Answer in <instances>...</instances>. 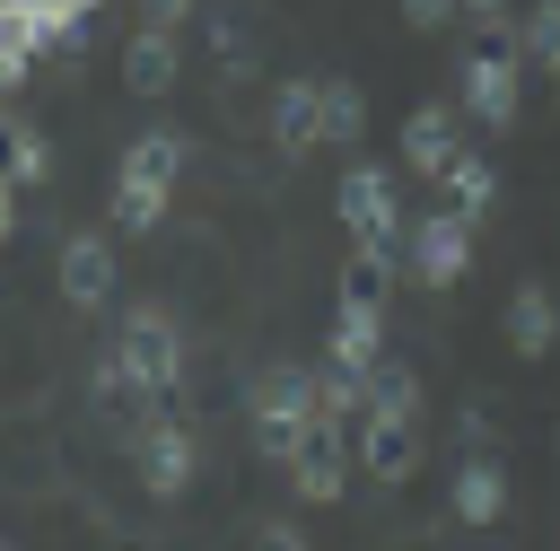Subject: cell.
<instances>
[{
	"instance_id": "obj_1",
	"label": "cell",
	"mask_w": 560,
	"mask_h": 551,
	"mask_svg": "<svg viewBox=\"0 0 560 551\" xmlns=\"http://www.w3.org/2000/svg\"><path fill=\"white\" fill-rule=\"evenodd\" d=\"M429 455V429H420V376L402 359H376L368 367V411H359V472L376 490H402Z\"/></svg>"
},
{
	"instance_id": "obj_2",
	"label": "cell",
	"mask_w": 560,
	"mask_h": 551,
	"mask_svg": "<svg viewBox=\"0 0 560 551\" xmlns=\"http://www.w3.org/2000/svg\"><path fill=\"white\" fill-rule=\"evenodd\" d=\"M184 157H192L184 131H140V140L114 157V201H105L114 236H149V227L166 219V201H175V184H184Z\"/></svg>"
},
{
	"instance_id": "obj_3",
	"label": "cell",
	"mask_w": 560,
	"mask_h": 551,
	"mask_svg": "<svg viewBox=\"0 0 560 551\" xmlns=\"http://www.w3.org/2000/svg\"><path fill=\"white\" fill-rule=\"evenodd\" d=\"M324 411V367H306V359H271V367H254V385H245V429H254V455L262 464H289V446H298V429Z\"/></svg>"
},
{
	"instance_id": "obj_4",
	"label": "cell",
	"mask_w": 560,
	"mask_h": 551,
	"mask_svg": "<svg viewBox=\"0 0 560 551\" xmlns=\"http://www.w3.org/2000/svg\"><path fill=\"white\" fill-rule=\"evenodd\" d=\"M455 105L481 122V131H508L516 122V105H525V44L490 17V35L455 61Z\"/></svg>"
},
{
	"instance_id": "obj_5",
	"label": "cell",
	"mask_w": 560,
	"mask_h": 551,
	"mask_svg": "<svg viewBox=\"0 0 560 551\" xmlns=\"http://www.w3.org/2000/svg\"><path fill=\"white\" fill-rule=\"evenodd\" d=\"M114 359L131 367V385H140L149 402H175V385H184V324H175L166 306H122Z\"/></svg>"
},
{
	"instance_id": "obj_6",
	"label": "cell",
	"mask_w": 560,
	"mask_h": 551,
	"mask_svg": "<svg viewBox=\"0 0 560 551\" xmlns=\"http://www.w3.org/2000/svg\"><path fill=\"white\" fill-rule=\"evenodd\" d=\"M350 455H359V420H341V411H315L306 429H298V446H289V490L306 499V507H332L341 499V481H350Z\"/></svg>"
},
{
	"instance_id": "obj_7",
	"label": "cell",
	"mask_w": 560,
	"mask_h": 551,
	"mask_svg": "<svg viewBox=\"0 0 560 551\" xmlns=\"http://www.w3.org/2000/svg\"><path fill=\"white\" fill-rule=\"evenodd\" d=\"M332 210L350 219V245H385V254L411 245V210H402V175L394 166H350Z\"/></svg>"
},
{
	"instance_id": "obj_8",
	"label": "cell",
	"mask_w": 560,
	"mask_h": 551,
	"mask_svg": "<svg viewBox=\"0 0 560 551\" xmlns=\"http://www.w3.org/2000/svg\"><path fill=\"white\" fill-rule=\"evenodd\" d=\"M402 254H411V280H420V289H455V280L472 271V219H464L455 201H438V210L411 219V245H402Z\"/></svg>"
},
{
	"instance_id": "obj_9",
	"label": "cell",
	"mask_w": 560,
	"mask_h": 551,
	"mask_svg": "<svg viewBox=\"0 0 560 551\" xmlns=\"http://www.w3.org/2000/svg\"><path fill=\"white\" fill-rule=\"evenodd\" d=\"M192 481H201V437H192V420H175V411L140 420V490H149V499H184Z\"/></svg>"
},
{
	"instance_id": "obj_10",
	"label": "cell",
	"mask_w": 560,
	"mask_h": 551,
	"mask_svg": "<svg viewBox=\"0 0 560 551\" xmlns=\"http://www.w3.org/2000/svg\"><path fill=\"white\" fill-rule=\"evenodd\" d=\"M114 289H122L114 236H105V227H70V236H61V297H70L79 315H96V306H114Z\"/></svg>"
},
{
	"instance_id": "obj_11",
	"label": "cell",
	"mask_w": 560,
	"mask_h": 551,
	"mask_svg": "<svg viewBox=\"0 0 560 551\" xmlns=\"http://www.w3.org/2000/svg\"><path fill=\"white\" fill-rule=\"evenodd\" d=\"M175 70H184V35L166 17H140L131 44H122V87L131 96H175Z\"/></svg>"
},
{
	"instance_id": "obj_12",
	"label": "cell",
	"mask_w": 560,
	"mask_h": 551,
	"mask_svg": "<svg viewBox=\"0 0 560 551\" xmlns=\"http://www.w3.org/2000/svg\"><path fill=\"white\" fill-rule=\"evenodd\" d=\"M271 149L280 157H315L324 149V70L280 79V96H271Z\"/></svg>"
},
{
	"instance_id": "obj_13",
	"label": "cell",
	"mask_w": 560,
	"mask_h": 551,
	"mask_svg": "<svg viewBox=\"0 0 560 551\" xmlns=\"http://www.w3.org/2000/svg\"><path fill=\"white\" fill-rule=\"evenodd\" d=\"M324 359H332V367H376V359H385V297H359V289H341V297H332Z\"/></svg>"
},
{
	"instance_id": "obj_14",
	"label": "cell",
	"mask_w": 560,
	"mask_h": 551,
	"mask_svg": "<svg viewBox=\"0 0 560 551\" xmlns=\"http://www.w3.org/2000/svg\"><path fill=\"white\" fill-rule=\"evenodd\" d=\"M455 114H464V105H411V114H402V175L438 184V175L455 166V149H464Z\"/></svg>"
},
{
	"instance_id": "obj_15",
	"label": "cell",
	"mask_w": 560,
	"mask_h": 551,
	"mask_svg": "<svg viewBox=\"0 0 560 551\" xmlns=\"http://www.w3.org/2000/svg\"><path fill=\"white\" fill-rule=\"evenodd\" d=\"M201 17H210V70L219 79H254L262 70V26H254V9L245 0H201Z\"/></svg>"
},
{
	"instance_id": "obj_16",
	"label": "cell",
	"mask_w": 560,
	"mask_h": 551,
	"mask_svg": "<svg viewBox=\"0 0 560 551\" xmlns=\"http://www.w3.org/2000/svg\"><path fill=\"white\" fill-rule=\"evenodd\" d=\"M446 507H455V525H499V516H508V472H499V455L464 446V464H455V481H446Z\"/></svg>"
},
{
	"instance_id": "obj_17",
	"label": "cell",
	"mask_w": 560,
	"mask_h": 551,
	"mask_svg": "<svg viewBox=\"0 0 560 551\" xmlns=\"http://www.w3.org/2000/svg\"><path fill=\"white\" fill-rule=\"evenodd\" d=\"M560 341V289L551 280H516L508 289V350L516 359H542Z\"/></svg>"
},
{
	"instance_id": "obj_18",
	"label": "cell",
	"mask_w": 560,
	"mask_h": 551,
	"mask_svg": "<svg viewBox=\"0 0 560 551\" xmlns=\"http://www.w3.org/2000/svg\"><path fill=\"white\" fill-rule=\"evenodd\" d=\"M438 184H446V201H455L472 227H481V219H490V201H499V166H490L481 149H455V166H446Z\"/></svg>"
},
{
	"instance_id": "obj_19",
	"label": "cell",
	"mask_w": 560,
	"mask_h": 551,
	"mask_svg": "<svg viewBox=\"0 0 560 551\" xmlns=\"http://www.w3.org/2000/svg\"><path fill=\"white\" fill-rule=\"evenodd\" d=\"M0 166L35 192V184H52V140H44L35 122H0Z\"/></svg>"
},
{
	"instance_id": "obj_20",
	"label": "cell",
	"mask_w": 560,
	"mask_h": 551,
	"mask_svg": "<svg viewBox=\"0 0 560 551\" xmlns=\"http://www.w3.org/2000/svg\"><path fill=\"white\" fill-rule=\"evenodd\" d=\"M359 131H368V96L350 79H324V149H359Z\"/></svg>"
},
{
	"instance_id": "obj_21",
	"label": "cell",
	"mask_w": 560,
	"mask_h": 551,
	"mask_svg": "<svg viewBox=\"0 0 560 551\" xmlns=\"http://www.w3.org/2000/svg\"><path fill=\"white\" fill-rule=\"evenodd\" d=\"M516 44H525V61H534V70H551V79H560V0H542V9L525 17V35H516Z\"/></svg>"
},
{
	"instance_id": "obj_22",
	"label": "cell",
	"mask_w": 560,
	"mask_h": 551,
	"mask_svg": "<svg viewBox=\"0 0 560 551\" xmlns=\"http://www.w3.org/2000/svg\"><path fill=\"white\" fill-rule=\"evenodd\" d=\"M402 17H411L420 35H438V26H455V17H464V0H402Z\"/></svg>"
},
{
	"instance_id": "obj_23",
	"label": "cell",
	"mask_w": 560,
	"mask_h": 551,
	"mask_svg": "<svg viewBox=\"0 0 560 551\" xmlns=\"http://www.w3.org/2000/svg\"><path fill=\"white\" fill-rule=\"evenodd\" d=\"M18 192H26V184L0 166V245H9V227H18Z\"/></svg>"
},
{
	"instance_id": "obj_24",
	"label": "cell",
	"mask_w": 560,
	"mask_h": 551,
	"mask_svg": "<svg viewBox=\"0 0 560 551\" xmlns=\"http://www.w3.org/2000/svg\"><path fill=\"white\" fill-rule=\"evenodd\" d=\"M140 9H149V17H166V26H184V17L201 9V0H140Z\"/></svg>"
},
{
	"instance_id": "obj_25",
	"label": "cell",
	"mask_w": 560,
	"mask_h": 551,
	"mask_svg": "<svg viewBox=\"0 0 560 551\" xmlns=\"http://www.w3.org/2000/svg\"><path fill=\"white\" fill-rule=\"evenodd\" d=\"M464 9H472V17H481V26H490V17H499V9H508V0H464Z\"/></svg>"
},
{
	"instance_id": "obj_26",
	"label": "cell",
	"mask_w": 560,
	"mask_h": 551,
	"mask_svg": "<svg viewBox=\"0 0 560 551\" xmlns=\"http://www.w3.org/2000/svg\"><path fill=\"white\" fill-rule=\"evenodd\" d=\"M70 9H96V0H70Z\"/></svg>"
}]
</instances>
